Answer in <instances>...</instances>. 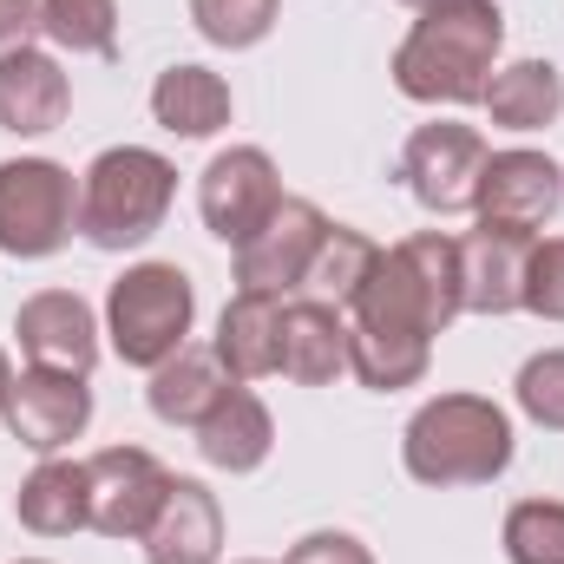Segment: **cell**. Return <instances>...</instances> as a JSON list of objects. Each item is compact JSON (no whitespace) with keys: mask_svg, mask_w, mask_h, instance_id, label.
Wrapping results in <instances>:
<instances>
[{"mask_svg":"<svg viewBox=\"0 0 564 564\" xmlns=\"http://www.w3.org/2000/svg\"><path fill=\"white\" fill-rule=\"evenodd\" d=\"M459 243L421 230L394 250H381L375 276L348 302V368L361 388L394 394L414 388L433 361V335L459 315Z\"/></svg>","mask_w":564,"mask_h":564,"instance_id":"1","label":"cell"},{"mask_svg":"<svg viewBox=\"0 0 564 564\" xmlns=\"http://www.w3.org/2000/svg\"><path fill=\"white\" fill-rule=\"evenodd\" d=\"M499 46L506 13L492 0H426L394 53V86L421 106H479Z\"/></svg>","mask_w":564,"mask_h":564,"instance_id":"2","label":"cell"},{"mask_svg":"<svg viewBox=\"0 0 564 564\" xmlns=\"http://www.w3.org/2000/svg\"><path fill=\"white\" fill-rule=\"evenodd\" d=\"M401 459L421 486H486L512 466V421L486 394H440L408 421Z\"/></svg>","mask_w":564,"mask_h":564,"instance_id":"3","label":"cell"},{"mask_svg":"<svg viewBox=\"0 0 564 564\" xmlns=\"http://www.w3.org/2000/svg\"><path fill=\"white\" fill-rule=\"evenodd\" d=\"M177 197V171L171 158L144 151V144H112L86 164L79 184V230L93 250H139L144 237L164 224Z\"/></svg>","mask_w":564,"mask_h":564,"instance_id":"4","label":"cell"},{"mask_svg":"<svg viewBox=\"0 0 564 564\" xmlns=\"http://www.w3.org/2000/svg\"><path fill=\"white\" fill-rule=\"evenodd\" d=\"M191 315H197V295H191V276L177 263H132L126 276L112 282V295H106L112 355L126 368L171 361L184 348V335H191Z\"/></svg>","mask_w":564,"mask_h":564,"instance_id":"5","label":"cell"},{"mask_svg":"<svg viewBox=\"0 0 564 564\" xmlns=\"http://www.w3.org/2000/svg\"><path fill=\"white\" fill-rule=\"evenodd\" d=\"M79 224L73 171L53 158H7L0 164V250L7 257H53Z\"/></svg>","mask_w":564,"mask_h":564,"instance_id":"6","label":"cell"},{"mask_svg":"<svg viewBox=\"0 0 564 564\" xmlns=\"http://www.w3.org/2000/svg\"><path fill=\"white\" fill-rule=\"evenodd\" d=\"M276 204H282V177L263 144H230L197 177V210H204L210 237H224L230 250H243L276 217Z\"/></svg>","mask_w":564,"mask_h":564,"instance_id":"7","label":"cell"},{"mask_svg":"<svg viewBox=\"0 0 564 564\" xmlns=\"http://www.w3.org/2000/svg\"><path fill=\"white\" fill-rule=\"evenodd\" d=\"M164 492H171V473L144 446H106L86 459V525L106 539H144Z\"/></svg>","mask_w":564,"mask_h":564,"instance_id":"8","label":"cell"},{"mask_svg":"<svg viewBox=\"0 0 564 564\" xmlns=\"http://www.w3.org/2000/svg\"><path fill=\"white\" fill-rule=\"evenodd\" d=\"M564 204V171L545 151H486L479 164V184H473V210L479 224H499V230H539L552 224Z\"/></svg>","mask_w":564,"mask_h":564,"instance_id":"9","label":"cell"},{"mask_svg":"<svg viewBox=\"0 0 564 564\" xmlns=\"http://www.w3.org/2000/svg\"><path fill=\"white\" fill-rule=\"evenodd\" d=\"M479 164H486V139L459 119H440V126H421L408 151H401V177L408 191L421 197L433 217H459L473 210V184H479Z\"/></svg>","mask_w":564,"mask_h":564,"instance_id":"10","label":"cell"},{"mask_svg":"<svg viewBox=\"0 0 564 564\" xmlns=\"http://www.w3.org/2000/svg\"><path fill=\"white\" fill-rule=\"evenodd\" d=\"M322 237H328V217H322L308 197H282L276 217L237 250V282H243V295H289V289H302L315 250H322Z\"/></svg>","mask_w":564,"mask_h":564,"instance_id":"11","label":"cell"},{"mask_svg":"<svg viewBox=\"0 0 564 564\" xmlns=\"http://www.w3.org/2000/svg\"><path fill=\"white\" fill-rule=\"evenodd\" d=\"M93 421V388H86V375H59V368H26V375H13V394H7V426H13V440L20 446H33V453H59V446H73L79 433Z\"/></svg>","mask_w":564,"mask_h":564,"instance_id":"12","label":"cell"},{"mask_svg":"<svg viewBox=\"0 0 564 564\" xmlns=\"http://www.w3.org/2000/svg\"><path fill=\"white\" fill-rule=\"evenodd\" d=\"M13 335H20V355L33 368H59V375H93L99 361V322L93 308L73 295V289H40L20 302L13 315Z\"/></svg>","mask_w":564,"mask_h":564,"instance_id":"13","label":"cell"},{"mask_svg":"<svg viewBox=\"0 0 564 564\" xmlns=\"http://www.w3.org/2000/svg\"><path fill=\"white\" fill-rule=\"evenodd\" d=\"M525 257H532V237L525 230L479 224L459 243V302L473 315H512L525 302Z\"/></svg>","mask_w":564,"mask_h":564,"instance_id":"14","label":"cell"},{"mask_svg":"<svg viewBox=\"0 0 564 564\" xmlns=\"http://www.w3.org/2000/svg\"><path fill=\"white\" fill-rule=\"evenodd\" d=\"M224 552V512L210 499V486L197 479H171L151 532H144V558L151 564H217Z\"/></svg>","mask_w":564,"mask_h":564,"instance_id":"15","label":"cell"},{"mask_svg":"<svg viewBox=\"0 0 564 564\" xmlns=\"http://www.w3.org/2000/svg\"><path fill=\"white\" fill-rule=\"evenodd\" d=\"M276 368L302 388H322L348 368V322L335 302L308 295V302H282V348Z\"/></svg>","mask_w":564,"mask_h":564,"instance_id":"16","label":"cell"},{"mask_svg":"<svg viewBox=\"0 0 564 564\" xmlns=\"http://www.w3.org/2000/svg\"><path fill=\"white\" fill-rule=\"evenodd\" d=\"M66 106H73V86H66L59 59H46L33 46L0 59V132L40 139V132H53L66 119Z\"/></svg>","mask_w":564,"mask_h":564,"instance_id":"17","label":"cell"},{"mask_svg":"<svg viewBox=\"0 0 564 564\" xmlns=\"http://www.w3.org/2000/svg\"><path fill=\"white\" fill-rule=\"evenodd\" d=\"M270 446H276V421H270V408L243 388V381H230V394L204 414L197 426V453L217 466V473H257L263 459H270Z\"/></svg>","mask_w":564,"mask_h":564,"instance_id":"18","label":"cell"},{"mask_svg":"<svg viewBox=\"0 0 564 564\" xmlns=\"http://www.w3.org/2000/svg\"><path fill=\"white\" fill-rule=\"evenodd\" d=\"M276 348H282V295H243L224 308L217 322V361L230 381H257V375H276Z\"/></svg>","mask_w":564,"mask_h":564,"instance_id":"19","label":"cell"},{"mask_svg":"<svg viewBox=\"0 0 564 564\" xmlns=\"http://www.w3.org/2000/svg\"><path fill=\"white\" fill-rule=\"evenodd\" d=\"M151 119L171 139H210L230 126V86L210 66H171L151 86Z\"/></svg>","mask_w":564,"mask_h":564,"instance_id":"20","label":"cell"},{"mask_svg":"<svg viewBox=\"0 0 564 564\" xmlns=\"http://www.w3.org/2000/svg\"><path fill=\"white\" fill-rule=\"evenodd\" d=\"M224 394H230L224 361H217V355H197V348H177L171 361H158V368H151V388H144L151 414L164 426H204V414H210Z\"/></svg>","mask_w":564,"mask_h":564,"instance_id":"21","label":"cell"},{"mask_svg":"<svg viewBox=\"0 0 564 564\" xmlns=\"http://www.w3.org/2000/svg\"><path fill=\"white\" fill-rule=\"evenodd\" d=\"M479 106H486L492 126H506V132H545L564 112V79H558L552 59H512V66H499V73L486 79V99H479Z\"/></svg>","mask_w":564,"mask_h":564,"instance_id":"22","label":"cell"},{"mask_svg":"<svg viewBox=\"0 0 564 564\" xmlns=\"http://www.w3.org/2000/svg\"><path fill=\"white\" fill-rule=\"evenodd\" d=\"M13 512H20V525H26L33 539H66V532H79V525H86V466H73V459H40V466L26 473Z\"/></svg>","mask_w":564,"mask_h":564,"instance_id":"23","label":"cell"},{"mask_svg":"<svg viewBox=\"0 0 564 564\" xmlns=\"http://www.w3.org/2000/svg\"><path fill=\"white\" fill-rule=\"evenodd\" d=\"M375 263H381V243H368L361 230L328 224V237H322V250H315V263H308V282H302V289H315L322 302L348 308V302H355V289L375 276Z\"/></svg>","mask_w":564,"mask_h":564,"instance_id":"24","label":"cell"},{"mask_svg":"<svg viewBox=\"0 0 564 564\" xmlns=\"http://www.w3.org/2000/svg\"><path fill=\"white\" fill-rule=\"evenodd\" d=\"M40 33L66 53H99L112 59L119 46V7L112 0H40Z\"/></svg>","mask_w":564,"mask_h":564,"instance_id":"25","label":"cell"},{"mask_svg":"<svg viewBox=\"0 0 564 564\" xmlns=\"http://www.w3.org/2000/svg\"><path fill=\"white\" fill-rule=\"evenodd\" d=\"M506 558L512 564H564V506L558 499H519L506 512Z\"/></svg>","mask_w":564,"mask_h":564,"instance_id":"26","label":"cell"},{"mask_svg":"<svg viewBox=\"0 0 564 564\" xmlns=\"http://www.w3.org/2000/svg\"><path fill=\"white\" fill-rule=\"evenodd\" d=\"M191 20L210 46H257L276 26V0H191Z\"/></svg>","mask_w":564,"mask_h":564,"instance_id":"27","label":"cell"},{"mask_svg":"<svg viewBox=\"0 0 564 564\" xmlns=\"http://www.w3.org/2000/svg\"><path fill=\"white\" fill-rule=\"evenodd\" d=\"M519 408L539 426L564 433V348H545L519 368Z\"/></svg>","mask_w":564,"mask_h":564,"instance_id":"28","label":"cell"},{"mask_svg":"<svg viewBox=\"0 0 564 564\" xmlns=\"http://www.w3.org/2000/svg\"><path fill=\"white\" fill-rule=\"evenodd\" d=\"M519 308H532L545 322H564V237L532 243V257H525V302Z\"/></svg>","mask_w":564,"mask_h":564,"instance_id":"29","label":"cell"},{"mask_svg":"<svg viewBox=\"0 0 564 564\" xmlns=\"http://www.w3.org/2000/svg\"><path fill=\"white\" fill-rule=\"evenodd\" d=\"M289 564H375V552L348 532H308V539H295Z\"/></svg>","mask_w":564,"mask_h":564,"instance_id":"30","label":"cell"},{"mask_svg":"<svg viewBox=\"0 0 564 564\" xmlns=\"http://www.w3.org/2000/svg\"><path fill=\"white\" fill-rule=\"evenodd\" d=\"M40 33V0H0V59L26 53Z\"/></svg>","mask_w":564,"mask_h":564,"instance_id":"31","label":"cell"},{"mask_svg":"<svg viewBox=\"0 0 564 564\" xmlns=\"http://www.w3.org/2000/svg\"><path fill=\"white\" fill-rule=\"evenodd\" d=\"M7 394H13V368H7V355H0V414H7Z\"/></svg>","mask_w":564,"mask_h":564,"instance_id":"32","label":"cell"},{"mask_svg":"<svg viewBox=\"0 0 564 564\" xmlns=\"http://www.w3.org/2000/svg\"><path fill=\"white\" fill-rule=\"evenodd\" d=\"M408 7H426V0H408Z\"/></svg>","mask_w":564,"mask_h":564,"instance_id":"33","label":"cell"},{"mask_svg":"<svg viewBox=\"0 0 564 564\" xmlns=\"http://www.w3.org/2000/svg\"><path fill=\"white\" fill-rule=\"evenodd\" d=\"M243 564H263V558H243Z\"/></svg>","mask_w":564,"mask_h":564,"instance_id":"34","label":"cell"},{"mask_svg":"<svg viewBox=\"0 0 564 564\" xmlns=\"http://www.w3.org/2000/svg\"><path fill=\"white\" fill-rule=\"evenodd\" d=\"M20 564H40V558H20Z\"/></svg>","mask_w":564,"mask_h":564,"instance_id":"35","label":"cell"}]
</instances>
